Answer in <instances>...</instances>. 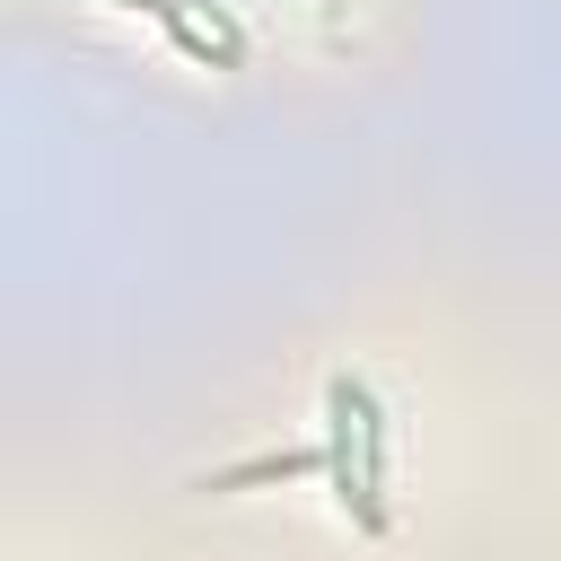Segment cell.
Returning a JSON list of instances; mask_svg holds the SVG:
<instances>
[{
    "label": "cell",
    "mask_w": 561,
    "mask_h": 561,
    "mask_svg": "<svg viewBox=\"0 0 561 561\" xmlns=\"http://www.w3.org/2000/svg\"><path fill=\"white\" fill-rule=\"evenodd\" d=\"M324 473H333V500L359 517V535H368V456H359V377H333L324 386Z\"/></svg>",
    "instance_id": "6da1fadb"
},
{
    "label": "cell",
    "mask_w": 561,
    "mask_h": 561,
    "mask_svg": "<svg viewBox=\"0 0 561 561\" xmlns=\"http://www.w3.org/2000/svg\"><path fill=\"white\" fill-rule=\"evenodd\" d=\"M316 465H324V447H280V456H245V465L210 473L202 491H254V482H289V473H316Z\"/></svg>",
    "instance_id": "7a4b0ae2"
}]
</instances>
